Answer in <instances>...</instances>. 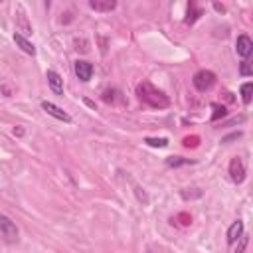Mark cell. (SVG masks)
Masks as SVG:
<instances>
[{
    "instance_id": "14",
    "label": "cell",
    "mask_w": 253,
    "mask_h": 253,
    "mask_svg": "<svg viewBox=\"0 0 253 253\" xmlns=\"http://www.w3.org/2000/svg\"><path fill=\"white\" fill-rule=\"evenodd\" d=\"M166 164H168V166H172V168H176V166L190 164V160H188V158H182V156H170V158L166 160Z\"/></svg>"
},
{
    "instance_id": "16",
    "label": "cell",
    "mask_w": 253,
    "mask_h": 253,
    "mask_svg": "<svg viewBox=\"0 0 253 253\" xmlns=\"http://www.w3.org/2000/svg\"><path fill=\"white\" fill-rule=\"evenodd\" d=\"M115 95H117V89H105V91H103V101L113 103V101H115Z\"/></svg>"
},
{
    "instance_id": "4",
    "label": "cell",
    "mask_w": 253,
    "mask_h": 253,
    "mask_svg": "<svg viewBox=\"0 0 253 253\" xmlns=\"http://www.w3.org/2000/svg\"><path fill=\"white\" fill-rule=\"evenodd\" d=\"M245 174H247V170H245L243 158L233 156V158L229 160V176H231V180H233L235 184H241V182L245 180Z\"/></svg>"
},
{
    "instance_id": "3",
    "label": "cell",
    "mask_w": 253,
    "mask_h": 253,
    "mask_svg": "<svg viewBox=\"0 0 253 253\" xmlns=\"http://www.w3.org/2000/svg\"><path fill=\"white\" fill-rule=\"evenodd\" d=\"M0 237L6 241V243H16L18 241V227L16 223L6 217V215H0Z\"/></svg>"
},
{
    "instance_id": "12",
    "label": "cell",
    "mask_w": 253,
    "mask_h": 253,
    "mask_svg": "<svg viewBox=\"0 0 253 253\" xmlns=\"http://www.w3.org/2000/svg\"><path fill=\"white\" fill-rule=\"evenodd\" d=\"M251 93H253V83H251V81L243 83V85H241V99H243L245 105L251 103Z\"/></svg>"
},
{
    "instance_id": "6",
    "label": "cell",
    "mask_w": 253,
    "mask_h": 253,
    "mask_svg": "<svg viewBox=\"0 0 253 253\" xmlns=\"http://www.w3.org/2000/svg\"><path fill=\"white\" fill-rule=\"evenodd\" d=\"M73 71H75L79 81H89L93 77V63H89L85 59H77L73 65Z\"/></svg>"
},
{
    "instance_id": "11",
    "label": "cell",
    "mask_w": 253,
    "mask_h": 253,
    "mask_svg": "<svg viewBox=\"0 0 253 253\" xmlns=\"http://www.w3.org/2000/svg\"><path fill=\"white\" fill-rule=\"evenodd\" d=\"M89 6L95 10V12H111L117 8V2L115 0H91Z\"/></svg>"
},
{
    "instance_id": "15",
    "label": "cell",
    "mask_w": 253,
    "mask_h": 253,
    "mask_svg": "<svg viewBox=\"0 0 253 253\" xmlns=\"http://www.w3.org/2000/svg\"><path fill=\"white\" fill-rule=\"evenodd\" d=\"M239 73H241L243 77L253 75V67H251V61H249V59H243V61H241V65H239Z\"/></svg>"
},
{
    "instance_id": "10",
    "label": "cell",
    "mask_w": 253,
    "mask_h": 253,
    "mask_svg": "<svg viewBox=\"0 0 253 253\" xmlns=\"http://www.w3.org/2000/svg\"><path fill=\"white\" fill-rule=\"evenodd\" d=\"M14 42H16V45H18L22 51H26L28 55H36V45H34L30 40H26L22 34H14Z\"/></svg>"
},
{
    "instance_id": "19",
    "label": "cell",
    "mask_w": 253,
    "mask_h": 253,
    "mask_svg": "<svg viewBox=\"0 0 253 253\" xmlns=\"http://www.w3.org/2000/svg\"><path fill=\"white\" fill-rule=\"evenodd\" d=\"M213 8H215L217 12H223V6H221V4H213Z\"/></svg>"
},
{
    "instance_id": "5",
    "label": "cell",
    "mask_w": 253,
    "mask_h": 253,
    "mask_svg": "<svg viewBox=\"0 0 253 253\" xmlns=\"http://www.w3.org/2000/svg\"><path fill=\"white\" fill-rule=\"evenodd\" d=\"M235 51H237V55L243 57V59H249V57H251V53H253V42H251V38H249L247 34L237 36Z\"/></svg>"
},
{
    "instance_id": "1",
    "label": "cell",
    "mask_w": 253,
    "mask_h": 253,
    "mask_svg": "<svg viewBox=\"0 0 253 253\" xmlns=\"http://www.w3.org/2000/svg\"><path fill=\"white\" fill-rule=\"evenodd\" d=\"M136 95L142 103H146L152 109H166L170 105L168 95L164 91H160L158 87H154L152 83H148V81H142V83L136 85Z\"/></svg>"
},
{
    "instance_id": "8",
    "label": "cell",
    "mask_w": 253,
    "mask_h": 253,
    "mask_svg": "<svg viewBox=\"0 0 253 253\" xmlns=\"http://www.w3.org/2000/svg\"><path fill=\"white\" fill-rule=\"evenodd\" d=\"M45 77H47L49 89H51L55 95H63V77H61L57 71H53V69H49Z\"/></svg>"
},
{
    "instance_id": "7",
    "label": "cell",
    "mask_w": 253,
    "mask_h": 253,
    "mask_svg": "<svg viewBox=\"0 0 253 253\" xmlns=\"http://www.w3.org/2000/svg\"><path fill=\"white\" fill-rule=\"evenodd\" d=\"M42 109H43L47 115H51L53 119H57V121L71 123V117H69L61 107H57V105H53V103H49V101H42Z\"/></svg>"
},
{
    "instance_id": "17",
    "label": "cell",
    "mask_w": 253,
    "mask_h": 253,
    "mask_svg": "<svg viewBox=\"0 0 253 253\" xmlns=\"http://www.w3.org/2000/svg\"><path fill=\"white\" fill-rule=\"evenodd\" d=\"M213 115H211V121H217L219 117H223L225 115V107H219V105H213Z\"/></svg>"
},
{
    "instance_id": "9",
    "label": "cell",
    "mask_w": 253,
    "mask_h": 253,
    "mask_svg": "<svg viewBox=\"0 0 253 253\" xmlns=\"http://www.w3.org/2000/svg\"><path fill=\"white\" fill-rule=\"evenodd\" d=\"M241 235H243V219H235V221L229 225V229H227V243H229V245L237 243Z\"/></svg>"
},
{
    "instance_id": "13",
    "label": "cell",
    "mask_w": 253,
    "mask_h": 253,
    "mask_svg": "<svg viewBox=\"0 0 253 253\" xmlns=\"http://www.w3.org/2000/svg\"><path fill=\"white\" fill-rule=\"evenodd\" d=\"M144 142L148 144V146H158V148H164V146H168V138H144Z\"/></svg>"
},
{
    "instance_id": "18",
    "label": "cell",
    "mask_w": 253,
    "mask_h": 253,
    "mask_svg": "<svg viewBox=\"0 0 253 253\" xmlns=\"http://www.w3.org/2000/svg\"><path fill=\"white\" fill-rule=\"evenodd\" d=\"M245 247H247V235H241V237H239V245H237L235 253H243V251H245Z\"/></svg>"
},
{
    "instance_id": "2",
    "label": "cell",
    "mask_w": 253,
    "mask_h": 253,
    "mask_svg": "<svg viewBox=\"0 0 253 253\" xmlns=\"http://www.w3.org/2000/svg\"><path fill=\"white\" fill-rule=\"evenodd\" d=\"M215 73L213 71H210V69H200V71H196L194 73V77H192V83H194V87L198 89V91H208V89H211L213 87V83H215Z\"/></svg>"
}]
</instances>
